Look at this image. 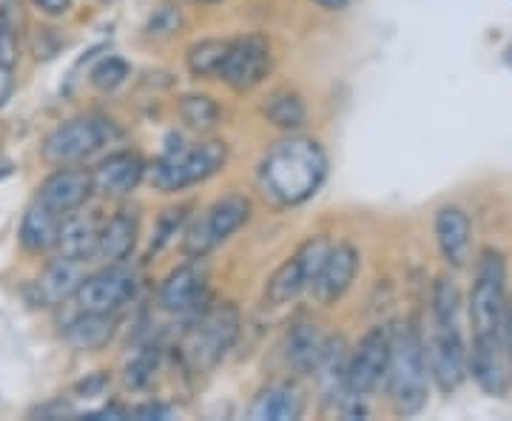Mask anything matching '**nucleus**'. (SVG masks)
<instances>
[{
  "label": "nucleus",
  "mask_w": 512,
  "mask_h": 421,
  "mask_svg": "<svg viewBox=\"0 0 512 421\" xmlns=\"http://www.w3.org/2000/svg\"><path fill=\"white\" fill-rule=\"evenodd\" d=\"M225 163H228V143L217 137L197 140L188 146H171L154 163L146 165V183L154 191L177 194L217 177Z\"/></svg>",
  "instance_id": "5"
},
{
  "label": "nucleus",
  "mask_w": 512,
  "mask_h": 421,
  "mask_svg": "<svg viewBox=\"0 0 512 421\" xmlns=\"http://www.w3.org/2000/svg\"><path fill=\"white\" fill-rule=\"evenodd\" d=\"M362 265V254L356 245L350 242H333L328 251V257L322 262L319 274L313 279L311 296L319 308H333L345 299V293L350 291L353 279L359 274Z\"/></svg>",
  "instance_id": "13"
},
{
  "label": "nucleus",
  "mask_w": 512,
  "mask_h": 421,
  "mask_svg": "<svg viewBox=\"0 0 512 421\" xmlns=\"http://www.w3.org/2000/svg\"><path fill=\"white\" fill-rule=\"evenodd\" d=\"M390 330V359L384 373L387 399L396 416H416L424 410L430 396V367L424 353V336L416 322L404 319Z\"/></svg>",
  "instance_id": "3"
},
{
  "label": "nucleus",
  "mask_w": 512,
  "mask_h": 421,
  "mask_svg": "<svg viewBox=\"0 0 512 421\" xmlns=\"http://www.w3.org/2000/svg\"><path fill=\"white\" fill-rule=\"evenodd\" d=\"M137 293V271L126 262L103 265L100 271L86 274L74 293V305L83 313H117Z\"/></svg>",
  "instance_id": "12"
},
{
  "label": "nucleus",
  "mask_w": 512,
  "mask_h": 421,
  "mask_svg": "<svg viewBox=\"0 0 512 421\" xmlns=\"http://www.w3.org/2000/svg\"><path fill=\"white\" fill-rule=\"evenodd\" d=\"M316 6H322V9H328V12H342V9H348L350 0H313Z\"/></svg>",
  "instance_id": "40"
},
{
  "label": "nucleus",
  "mask_w": 512,
  "mask_h": 421,
  "mask_svg": "<svg viewBox=\"0 0 512 421\" xmlns=\"http://www.w3.org/2000/svg\"><path fill=\"white\" fill-rule=\"evenodd\" d=\"M117 137V129L106 114L86 111L69 117L46 134L40 154L49 165H80L83 160L94 157L100 148H106Z\"/></svg>",
  "instance_id": "7"
},
{
  "label": "nucleus",
  "mask_w": 512,
  "mask_h": 421,
  "mask_svg": "<svg viewBox=\"0 0 512 421\" xmlns=\"http://www.w3.org/2000/svg\"><path fill=\"white\" fill-rule=\"evenodd\" d=\"M15 94V74H12V66H3L0 63V109L12 100Z\"/></svg>",
  "instance_id": "37"
},
{
  "label": "nucleus",
  "mask_w": 512,
  "mask_h": 421,
  "mask_svg": "<svg viewBox=\"0 0 512 421\" xmlns=\"http://www.w3.org/2000/svg\"><path fill=\"white\" fill-rule=\"evenodd\" d=\"M325 333L319 330V325L302 316L291 325V330L285 333V342H282V356H285V365L291 367L296 376H311L313 367L319 362V353L325 348Z\"/></svg>",
  "instance_id": "22"
},
{
  "label": "nucleus",
  "mask_w": 512,
  "mask_h": 421,
  "mask_svg": "<svg viewBox=\"0 0 512 421\" xmlns=\"http://www.w3.org/2000/svg\"><path fill=\"white\" fill-rule=\"evenodd\" d=\"M328 151L305 134H288L265 151L256 168L259 197L276 211L299 208L328 180Z\"/></svg>",
  "instance_id": "1"
},
{
  "label": "nucleus",
  "mask_w": 512,
  "mask_h": 421,
  "mask_svg": "<svg viewBox=\"0 0 512 421\" xmlns=\"http://www.w3.org/2000/svg\"><path fill=\"white\" fill-rule=\"evenodd\" d=\"M251 214H254V202L245 194H225L214 200L200 217L185 222L183 242H180L183 257L205 259L208 254H214L242 225H248Z\"/></svg>",
  "instance_id": "6"
},
{
  "label": "nucleus",
  "mask_w": 512,
  "mask_h": 421,
  "mask_svg": "<svg viewBox=\"0 0 512 421\" xmlns=\"http://www.w3.org/2000/svg\"><path fill=\"white\" fill-rule=\"evenodd\" d=\"M242 330V313L234 302H220L211 305L185 328L183 339L177 345V359L180 365L202 376L222 365V359L234 350Z\"/></svg>",
  "instance_id": "4"
},
{
  "label": "nucleus",
  "mask_w": 512,
  "mask_h": 421,
  "mask_svg": "<svg viewBox=\"0 0 512 421\" xmlns=\"http://www.w3.org/2000/svg\"><path fill=\"white\" fill-rule=\"evenodd\" d=\"M436 242L444 262L450 268H467L470 254H473V225L467 211L458 205H441L436 211Z\"/></svg>",
  "instance_id": "20"
},
{
  "label": "nucleus",
  "mask_w": 512,
  "mask_h": 421,
  "mask_svg": "<svg viewBox=\"0 0 512 421\" xmlns=\"http://www.w3.org/2000/svg\"><path fill=\"white\" fill-rule=\"evenodd\" d=\"M387 359H390V330L376 325L370 328L356 342V348L348 353L345 365V393L348 399L359 402L376 393L387 373Z\"/></svg>",
  "instance_id": "11"
},
{
  "label": "nucleus",
  "mask_w": 512,
  "mask_h": 421,
  "mask_svg": "<svg viewBox=\"0 0 512 421\" xmlns=\"http://www.w3.org/2000/svg\"><path fill=\"white\" fill-rule=\"evenodd\" d=\"M183 123L197 134H211L222 123L220 103L208 94H185L177 103Z\"/></svg>",
  "instance_id": "28"
},
{
  "label": "nucleus",
  "mask_w": 512,
  "mask_h": 421,
  "mask_svg": "<svg viewBox=\"0 0 512 421\" xmlns=\"http://www.w3.org/2000/svg\"><path fill=\"white\" fill-rule=\"evenodd\" d=\"M128 74H131V66L123 57H103L92 69L89 80H92L97 92H114V89H120L126 83Z\"/></svg>",
  "instance_id": "30"
},
{
  "label": "nucleus",
  "mask_w": 512,
  "mask_h": 421,
  "mask_svg": "<svg viewBox=\"0 0 512 421\" xmlns=\"http://www.w3.org/2000/svg\"><path fill=\"white\" fill-rule=\"evenodd\" d=\"M507 316V259L495 248H484L470 288V322L476 333H501Z\"/></svg>",
  "instance_id": "8"
},
{
  "label": "nucleus",
  "mask_w": 512,
  "mask_h": 421,
  "mask_svg": "<svg viewBox=\"0 0 512 421\" xmlns=\"http://www.w3.org/2000/svg\"><path fill=\"white\" fill-rule=\"evenodd\" d=\"M180 23H183V18H180V9L165 3V6H160V9L151 15L146 32L151 37H171L177 29H180Z\"/></svg>",
  "instance_id": "32"
},
{
  "label": "nucleus",
  "mask_w": 512,
  "mask_h": 421,
  "mask_svg": "<svg viewBox=\"0 0 512 421\" xmlns=\"http://www.w3.org/2000/svg\"><path fill=\"white\" fill-rule=\"evenodd\" d=\"M302 413H305V396L299 385L288 379L268 382L248 407V419L254 421H296L302 419Z\"/></svg>",
  "instance_id": "21"
},
{
  "label": "nucleus",
  "mask_w": 512,
  "mask_h": 421,
  "mask_svg": "<svg viewBox=\"0 0 512 421\" xmlns=\"http://www.w3.org/2000/svg\"><path fill=\"white\" fill-rule=\"evenodd\" d=\"M191 3H200V6H214V3H222V0H191Z\"/></svg>",
  "instance_id": "41"
},
{
  "label": "nucleus",
  "mask_w": 512,
  "mask_h": 421,
  "mask_svg": "<svg viewBox=\"0 0 512 421\" xmlns=\"http://www.w3.org/2000/svg\"><path fill=\"white\" fill-rule=\"evenodd\" d=\"M29 3L37 6L43 15H52V18H63L72 9V0H29Z\"/></svg>",
  "instance_id": "36"
},
{
  "label": "nucleus",
  "mask_w": 512,
  "mask_h": 421,
  "mask_svg": "<svg viewBox=\"0 0 512 421\" xmlns=\"http://www.w3.org/2000/svg\"><path fill=\"white\" fill-rule=\"evenodd\" d=\"M83 279H86V262L83 259L57 254L32 285L35 288V299H32L35 308H57V305L74 299Z\"/></svg>",
  "instance_id": "18"
},
{
  "label": "nucleus",
  "mask_w": 512,
  "mask_h": 421,
  "mask_svg": "<svg viewBox=\"0 0 512 421\" xmlns=\"http://www.w3.org/2000/svg\"><path fill=\"white\" fill-rule=\"evenodd\" d=\"M100 225L103 220L94 211L77 208L72 214H66L60 222V234H57V254L60 257H72L89 262L97 251V239H100Z\"/></svg>",
  "instance_id": "23"
},
{
  "label": "nucleus",
  "mask_w": 512,
  "mask_h": 421,
  "mask_svg": "<svg viewBox=\"0 0 512 421\" xmlns=\"http://www.w3.org/2000/svg\"><path fill=\"white\" fill-rule=\"evenodd\" d=\"M262 117L282 131H299L308 120V106L302 100V94L293 89H276L265 97L262 103Z\"/></svg>",
  "instance_id": "26"
},
{
  "label": "nucleus",
  "mask_w": 512,
  "mask_h": 421,
  "mask_svg": "<svg viewBox=\"0 0 512 421\" xmlns=\"http://www.w3.org/2000/svg\"><path fill=\"white\" fill-rule=\"evenodd\" d=\"M160 308L168 313H188L208 302V265L205 259H185L165 276L157 291Z\"/></svg>",
  "instance_id": "15"
},
{
  "label": "nucleus",
  "mask_w": 512,
  "mask_h": 421,
  "mask_svg": "<svg viewBox=\"0 0 512 421\" xmlns=\"http://www.w3.org/2000/svg\"><path fill=\"white\" fill-rule=\"evenodd\" d=\"M330 237L328 234H316V237H308L291 257L285 259L274 274L268 276L265 282V302L274 305V308H282V305H291L296 302L302 293H311V285L322 262L328 257L330 251Z\"/></svg>",
  "instance_id": "9"
},
{
  "label": "nucleus",
  "mask_w": 512,
  "mask_h": 421,
  "mask_svg": "<svg viewBox=\"0 0 512 421\" xmlns=\"http://www.w3.org/2000/svg\"><path fill=\"white\" fill-rule=\"evenodd\" d=\"M137 237H140V211L131 205H120L109 220H103L100 225L94 259H100L103 265L126 262L134 254Z\"/></svg>",
  "instance_id": "19"
},
{
  "label": "nucleus",
  "mask_w": 512,
  "mask_h": 421,
  "mask_svg": "<svg viewBox=\"0 0 512 421\" xmlns=\"http://www.w3.org/2000/svg\"><path fill=\"white\" fill-rule=\"evenodd\" d=\"M66 214H57L55 208L43 205L40 200L29 202V208L23 211L20 220L18 239L23 251L29 254H52L57 248V234H60V222Z\"/></svg>",
  "instance_id": "24"
},
{
  "label": "nucleus",
  "mask_w": 512,
  "mask_h": 421,
  "mask_svg": "<svg viewBox=\"0 0 512 421\" xmlns=\"http://www.w3.org/2000/svg\"><path fill=\"white\" fill-rule=\"evenodd\" d=\"M92 191L103 200H123L131 197L146 180V163L137 151H114L94 165Z\"/></svg>",
  "instance_id": "16"
},
{
  "label": "nucleus",
  "mask_w": 512,
  "mask_h": 421,
  "mask_svg": "<svg viewBox=\"0 0 512 421\" xmlns=\"http://www.w3.org/2000/svg\"><path fill=\"white\" fill-rule=\"evenodd\" d=\"M92 197V174L86 168H77V165H60L40 183L35 194V200L55 208L57 214H72L77 208H83Z\"/></svg>",
  "instance_id": "17"
},
{
  "label": "nucleus",
  "mask_w": 512,
  "mask_h": 421,
  "mask_svg": "<svg viewBox=\"0 0 512 421\" xmlns=\"http://www.w3.org/2000/svg\"><path fill=\"white\" fill-rule=\"evenodd\" d=\"M20 55V32L9 29L0 23V63L3 66H15Z\"/></svg>",
  "instance_id": "33"
},
{
  "label": "nucleus",
  "mask_w": 512,
  "mask_h": 421,
  "mask_svg": "<svg viewBox=\"0 0 512 421\" xmlns=\"http://www.w3.org/2000/svg\"><path fill=\"white\" fill-rule=\"evenodd\" d=\"M103 3H109V0H103Z\"/></svg>",
  "instance_id": "42"
},
{
  "label": "nucleus",
  "mask_w": 512,
  "mask_h": 421,
  "mask_svg": "<svg viewBox=\"0 0 512 421\" xmlns=\"http://www.w3.org/2000/svg\"><path fill=\"white\" fill-rule=\"evenodd\" d=\"M117 330V313H83L77 311L74 319L63 328V342L74 350H103Z\"/></svg>",
  "instance_id": "25"
},
{
  "label": "nucleus",
  "mask_w": 512,
  "mask_h": 421,
  "mask_svg": "<svg viewBox=\"0 0 512 421\" xmlns=\"http://www.w3.org/2000/svg\"><path fill=\"white\" fill-rule=\"evenodd\" d=\"M103 385H106V376H94V382H83V385H80V390H83L86 396H97Z\"/></svg>",
  "instance_id": "39"
},
{
  "label": "nucleus",
  "mask_w": 512,
  "mask_h": 421,
  "mask_svg": "<svg viewBox=\"0 0 512 421\" xmlns=\"http://www.w3.org/2000/svg\"><path fill=\"white\" fill-rule=\"evenodd\" d=\"M171 407H165L160 402H146L137 404V407H128L126 419H171Z\"/></svg>",
  "instance_id": "35"
},
{
  "label": "nucleus",
  "mask_w": 512,
  "mask_h": 421,
  "mask_svg": "<svg viewBox=\"0 0 512 421\" xmlns=\"http://www.w3.org/2000/svg\"><path fill=\"white\" fill-rule=\"evenodd\" d=\"M228 46H231V40H222V37H205L200 43H194L185 55V66H188L191 77H200V80L220 77Z\"/></svg>",
  "instance_id": "27"
},
{
  "label": "nucleus",
  "mask_w": 512,
  "mask_h": 421,
  "mask_svg": "<svg viewBox=\"0 0 512 421\" xmlns=\"http://www.w3.org/2000/svg\"><path fill=\"white\" fill-rule=\"evenodd\" d=\"M274 69V49L265 35H242L231 40L220 69V80L237 94L259 89Z\"/></svg>",
  "instance_id": "10"
},
{
  "label": "nucleus",
  "mask_w": 512,
  "mask_h": 421,
  "mask_svg": "<svg viewBox=\"0 0 512 421\" xmlns=\"http://www.w3.org/2000/svg\"><path fill=\"white\" fill-rule=\"evenodd\" d=\"M504 348H507V362H510V385H512V305H507V316H504Z\"/></svg>",
  "instance_id": "38"
},
{
  "label": "nucleus",
  "mask_w": 512,
  "mask_h": 421,
  "mask_svg": "<svg viewBox=\"0 0 512 421\" xmlns=\"http://www.w3.org/2000/svg\"><path fill=\"white\" fill-rule=\"evenodd\" d=\"M430 379L444 396L456 393L467 379V345L461 333V291L456 279L439 276L430 291V336L424 339Z\"/></svg>",
  "instance_id": "2"
},
{
  "label": "nucleus",
  "mask_w": 512,
  "mask_h": 421,
  "mask_svg": "<svg viewBox=\"0 0 512 421\" xmlns=\"http://www.w3.org/2000/svg\"><path fill=\"white\" fill-rule=\"evenodd\" d=\"M188 211H191V205L183 202V205H174V208H165L163 214L157 217L154 222V231H151V239H148V257H157L160 251H165L177 234H183L185 222L191 220L188 217Z\"/></svg>",
  "instance_id": "29"
},
{
  "label": "nucleus",
  "mask_w": 512,
  "mask_h": 421,
  "mask_svg": "<svg viewBox=\"0 0 512 421\" xmlns=\"http://www.w3.org/2000/svg\"><path fill=\"white\" fill-rule=\"evenodd\" d=\"M0 23L20 32L23 23H26V9H23V0H0Z\"/></svg>",
  "instance_id": "34"
},
{
  "label": "nucleus",
  "mask_w": 512,
  "mask_h": 421,
  "mask_svg": "<svg viewBox=\"0 0 512 421\" xmlns=\"http://www.w3.org/2000/svg\"><path fill=\"white\" fill-rule=\"evenodd\" d=\"M467 373H473L476 385L495 399H504L510 390V362L501 333H476L473 350L467 353Z\"/></svg>",
  "instance_id": "14"
},
{
  "label": "nucleus",
  "mask_w": 512,
  "mask_h": 421,
  "mask_svg": "<svg viewBox=\"0 0 512 421\" xmlns=\"http://www.w3.org/2000/svg\"><path fill=\"white\" fill-rule=\"evenodd\" d=\"M157 365H160V348L137 350L126 365V385L134 387V390L146 387L154 379Z\"/></svg>",
  "instance_id": "31"
}]
</instances>
